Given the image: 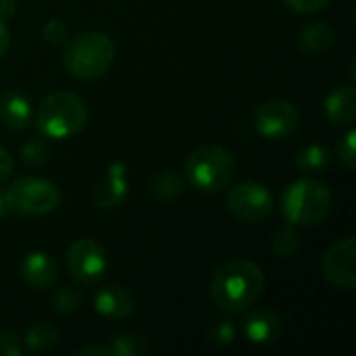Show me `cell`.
Here are the masks:
<instances>
[{
	"mask_svg": "<svg viewBox=\"0 0 356 356\" xmlns=\"http://www.w3.org/2000/svg\"><path fill=\"white\" fill-rule=\"evenodd\" d=\"M17 13V0H0V21H8Z\"/></svg>",
	"mask_w": 356,
	"mask_h": 356,
	"instance_id": "1f68e13d",
	"label": "cell"
},
{
	"mask_svg": "<svg viewBox=\"0 0 356 356\" xmlns=\"http://www.w3.org/2000/svg\"><path fill=\"white\" fill-rule=\"evenodd\" d=\"M355 146H356V131L350 129L338 144V154H340V161L348 167V169H355L356 167V156H355Z\"/></svg>",
	"mask_w": 356,
	"mask_h": 356,
	"instance_id": "4316f807",
	"label": "cell"
},
{
	"mask_svg": "<svg viewBox=\"0 0 356 356\" xmlns=\"http://www.w3.org/2000/svg\"><path fill=\"white\" fill-rule=\"evenodd\" d=\"M286 4L300 15H313V13H319L321 8H325L330 4V0H286Z\"/></svg>",
	"mask_w": 356,
	"mask_h": 356,
	"instance_id": "f1b7e54d",
	"label": "cell"
},
{
	"mask_svg": "<svg viewBox=\"0 0 356 356\" xmlns=\"http://www.w3.org/2000/svg\"><path fill=\"white\" fill-rule=\"evenodd\" d=\"M8 44H10V33H8V27L4 25V21H0V58L6 54V50H8Z\"/></svg>",
	"mask_w": 356,
	"mask_h": 356,
	"instance_id": "d6a6232c",
	"label": "cell"
},
{
	"mask_svg": "<svg viewBox=\"0 0 356 356\" xmlns=\"http://www.w3.org/2000/svg\"><path fill=\"white\" fill-rule=\"evenodd\" d=\"M265 290V275L261 267L246 259L223 261L211 275V298L223 313L248 311Z\"/></svg>",
	"mask_w": 356,
	"mask_h": 356,
	"instance_id": "6da1fadb",
	"label": "cell"
},
{
	"mask_svg": "<svg viewBox=\"0 0 356 356\" xmlns=\"http://www.w3.org/2000/svg\"><path fill=\"white\" fill-rule=\"evenodd\" d=\"M125 165L121 163H115L108 167V173H106V179L96 188L94 192V202L100 207V209H113L117 207L125 194H127V173H125Z\"/></svg>",
	"mask_w": 356,
	"mask_h": 356,
	"instance_id": "5bb4252c",
	"label": "cell"
},
{
	"mask_svg": "<svg viewBox=\"0 0 356 356\" xmlns=\"http://www.w3.org/2000/svg\"><path fill=\"white\" fill-rule=\"evenodd\" d=\"M336 42V33L327 23H311L298 35V46L307 54H323Z\"/></svg>",
	"mask_w": 356,
	"mask_h": 356,
	"instance_id": "e0dca14e",
	"label": "cell"
},
{
	"mask_svg": "<svg viewBox=\"0 0 356 356\" xmlns=\"http://www.w3.org/2000/svg\"><path fill=\"white\" fill-rule=\"evenodd\" d=\"M8 213V207H6V198H4V192H0V217H4Z\"/></svg>",
	"mask_w": 356,
	"mask_h": 356,
	"instance_id": "836d02e7",
	"label": "cell"
},
{
	"mask_svg": "<svg viewBox=\"0 0 356 356\" xmlns=\"http://www.w3.org/2000/svg\"><path fill=\"white\" fill-rule=\"evenodd\" d=\"M77 356H115L111 346H102V344H92V346H83L79 350H75Z\"/></svg>",
	"mask_w": 356,
	"mask_h": 356,
	"instance_id": "f546056e",
	"label": "cell"
},
{
	"mask_svg": "<svg viewBox=\"0 0 356 356\" xmlns=\"http://www.w3.org/2000/svg\"><path fill=\"white\" fill-rule=\"evenodd\" d=\"M19 154H21V161L27 165V167H42L46 161H48V154H50V148H48V142L42 140V138H29L21 148H19Z\"/></svg>",
	"mask_w": 356,
	"mask_h": 356,
	"instance_id": "cb8c5ba5",
	"label": "cell"
},
{
	"mask_svg": "<svg viewBox=\"0 0 356 356\" xmlns=\"http://www.w3.org/2000/svg\"><path fill=\"white\" fill-rule=\"evenodd\" d=\"M334 198L330 188L317 179H296L286 186L282 194V213L288 223L311 227L327 219L332 213Z\"/></svg>",
	"mask_w": 356,
	"mask_h": 356,
	"instance_id": "3957f363",
	"label": "cell"
},
{
	"mask_svg": "<svg viewBox=\"0 0 356 356\" xmlns=\"http://www.w3.org/2000/svg\"><path fill=\"white\" fill-rule=\"evenodd\" d=\"M236 169L238 163L234 154L219 144H207L196 148L194 152H190L184 165L190 186L207 194H217L225 190L236 177Z\"/></svg>",
	"mask_w": 356,
	"mask_h": 356,
	"instance_id": "7a4b0ae2",
	"label": "cell"
},
{
	"mask_svg": "<svg viewBox=\"0 0 356 356\" xmlns=\"http://www.w3.org/2000/svg\"><path fill=\"white\" fill-rule=\"evenodd\" d=\"M134 307H136V296L131 294L129 288L119 284H111L102 288L94 298L96 313L108 319H125L131 315Z\"/></svg>",
	"mask_w": 356,
	"mask_h": 356,
	"instance_id": "7c38bea8",
	"label": "cell"
},
{
	"mask_svg": "<svg viewBox=\"0 0 356 356\" xmlns=\"http://www.w3.org/2000/svg\"><path fill=\"white\" fill-rule=\"evenodd\" d=\"M44 40L52 46H60L69 40V27L65 25V21L60 19H50L46 25H44Z\"/></svg>",
	"mask_w": 356,
	"mask_h": 356,
	"instance_id": "484cf974",
	"label": "cell"
},
{
	"mask_svg": "<svg viewBox=\"0 0 356 356\" xmlns=\"http://www.w3.org/2000/svg\"><path fill=\"white\" fill-rule=\"evenodd\" d=\"M0 121L10 131H23L31 123V104L19 92H6L0 98Z\"/></svg>",
	"mask_w": 356,
	"mask_h": 356,
	"instance_id": "9a60e30c",
	"label": "cell"
},
{
	"mask_svg": "<svg viewBox=\"0 0 356 356\" xmlns=\"http://www.w3.org/2000/svg\"><path fill=\"white\" fill-rule=\"evenodd\" d=\"M81 305V292L75 288H60L58 292L52 294V307L60 315H71L79 309Z\"/></svg>",
	"mask_w": 356,
	"mask_h": 356,
	"instance_id": "d4e9b609",
	"label": "cell"
},
{
	"mask_svg": "<svg viewBox=\"0 0 356 356\" xmlns=\"http://www.w3.org/2000/svg\"><path fill=\"white\" fill-rule=\"evenodd\" d=\"M58 342V332L50 323H35L25 334V346L31 353H44L50 350Z\"/></svg>",
	"mask_w": 356,
	"mask_h": 356,
	"instance_id": "ffe728a7",
	"label": "cell"
},
{
	"mask_svg": "<svg viewBox=\"0 0 356 356\" xmlns=\"http://www.w3.org/2000/svg\"><path fill=\"white\" fill-rule=\"evenodd\" d=\"M88 121L86 102L67 90H58L48 94L38 106L35 125L44 138L65 140L83 129Z\"/></svg>",
	"mask_w": 356,
	"mask_h": 356,
	"instance_id": "277c9868",
	"label": "cell"
},
{
	"mask_svg": "<svg viewBox=\"0 0 356 356\" xmlns=\"http://www.w3.org/2000/svg\"><path fill=\"white\" fill-rule=\"evenodd\" d=\"M111 348L115 356H144L148 353V342L138 334L125 332L113 338Z\"/></svg>",
	"mask_w": 356,
	"mask_h": 356,
	"instance_id": "603a6c76",
	"label": "cell"
},
{
	"mask_svg": "<svg viewBox=\"0 0 356 356\" xmlns=\"http://www.w3.org/2000/svg\"><path fill=\"white\" fill-rule=\"evenodd\" d=\"M67 267L71 277L81 284V286H94L96 282L102 280L108 261H106V252L104 248L90 240V238H81L77 242H73L67 250Z\"/></svg>",
	"mask_w": 356,
	"mask_h": 356,
	"instance_id": "9c48e42d",
	"label": "cell"
},
{
	"mask_svg": "<svg viewBox=\"0 0 356 356\" xmlns=\"http://www.w3.org/2000/svg\"><path fill=\"white\" fill-rule=\"evenodd\" d=\"M23 355V340L15 332H0V356Z\"/></svg>",
	"mask_w": 356,
	"mask_h": 356,
	"instance_id": "83f0119b",
	"label": "cell"
},
{
	"mask_svg": "<svg viewBox=\"0 0 356 356\" xmlns=\"http://www.w3.org/2000/svg\"><path fill=\"white\" fill-rule=\"evenodd\" d=\"M184 192V179L173 173V171H161L150 179L148 186V194L150 198L159 200V202H171L175 198H179Z\"/></svg>",
	"mask_w": 356,
	"mask_h": 356,
	"instance_id": "ac0fdd59",
	"label": "cell"
},
{
	"mask_svg": "<svg viewBox=\"0 0 356 356\" xmlns=\"http://www.w3.org/2000/svg\"><path fill=\"white\" fill-rule=\"evenodd\" d=\"M225 204L234 219L246 225H257L271 213L273 198L263 184L240 181L227 192Z\"/></svg>",
	"mask_w": 356,
	"mask_h": 356,
	"instance_id": "52a82bcc",
	"label": "cell"
},
{
	"mask_svg": "<svg viewBox=\"0 0 356 356\" xmlns=\"http://www.w3.org/2000/svg\"><path fill=\"white\" fill-rule=\"evenodd\" d=\"M254 127L267 140H286L294 136L300 127L298 108L282 98H273L263 102L254 113Z\"/></svg>",
	"mask_w": 356,
	"mask_h": 356,
	"instance_id": "ba28073f",
	"label": "cell"
},
{
	"mask_svg": "<svg viewBox=\"0 0 356 356\" xmlns=\"http://www.w3.org/2000/svg\"><path fill=\"white\" fill-rule=\"evenodd\" d=\"M321 271L327 282L344 290H355L356 286V238L346 236L327 248L321 261Z\"/></svg>",
	"mask_w": 356,
	"mask_h": 356,
	"instance_id": "30bf717a",
	"label": "cell"
},
{
	"mask_svg": "<svg viewBox=\"0 0 356 356\" xmlns=\"http://www.w3.org/2000/svg\"><path fill=\"white\" fill-rule=\"evenodd\" d=\"M6 207L15 215L38 217L52 213L60 202V192L54 184L40 177H19L4 190Z\"/></svg>",
	"mask_w": 356,
	"mask_h": 356,
	"instance_id": "8992f818",
	"label": "cell"
},
{
	"mask_svg": "<svg viewBox=\"0 0 356 356\" xmlns=\"http://www.w3.org/2000/svg\"><path fill=\"white\" fill-rule=\"evenodd\" d=\"M332 161L330 148L323 144H309L298 150L296 154V167L305 173H317L325 169Z\"/></svg>",
	"mask_w": 356,
	"mask_h": 356,
	"instance_id": "d6986e66",
	"label": "cell"
},
{
	"mask_svg": "<svg viewBox=\"0 0 356 356\" xmlns=\"http://www.w3.org/2000/svg\"><path fill=\"white\" fill-rule=\"evenodd\" d=\"M10 173H13V159L8 154V150L0 146V186L8 179Z\"/></svg>",
	"mask_w": 356,
	"mask_h": 356,
	"instance_id": "4dcf8cb0",
	"label": "cell"
},
{
	"mask_svg": "<svg viewBox=\"0 0 356 356\" xmlns=\"http://www.w3.org/2000/svg\"><path fill=\"white\" fill-rule=\"evenodd\" d=\"M242 330H244V336L248 338V342L263 346V344H273L280 340V336L284 332V323L275 311L257 309L246 317Z\"/></svg>",
	"mask_w": 356,
	"mask_h": 356,
	"instance_id": "8fae6325",
	"label": "cell"
},
{
	"mask_svg": "<svg viewBox=\"0 0 356 356\" xmlns=\"http://www.w3.org/2000/svg\"><path fill=\"white\" fill-rule=\"evenodd\" d=\"M117 56L115 42L102 31H86L75 35L65 48V67L79 79H96L104 75Z\"/></svg>",
	"mask_w": 356,
	"mask_h": 356,
	"instance_id": "5b68a950",
	"label": "cell"
},
{
	"mask_svg": "<svg viewBox=\"0 0 356 356\" xmlns=\"http://www.w3.org/2000/svg\"><path fill=\"white\" fill-rule=\"evenodd\" d=\"M271 246L280 259H292L300 248V234H298L296 225L286 223L284 227H280L271 240Z\"/></svg>",
	"mask_w": 356,
	"mask_h": 356,
	"instance_id": "44dd1931",
	"label": "cell"
},
{
	"mask_svg": "<svg viewBox=\"0 0 356 356\" xmlns=\"http://www.w3.org/2000/svg\"><path fill=\"white\" fill-rule=\"evenodd\" d=\"M325 115L334 125H348L356 117V92L353 86H340L325 98Z\"/></svg>",
	"mask_w": 356,
	"mask_h": 356,
	"instance_id": "2e32d148",
	"label": "cell"
},
{
	"mask_svg": "<svg viewBox=\"0 0 356 356\" xmlns=\"http://www.w3.org/2000/svg\"><path fill=\"white\" fill-rule=\"evenodd\" d=\"M21 275L31 288H50L58 277V265L46 252H29L21 261Z\"/></svg>",
	"mask_w": 356,
	"mask_h": 356,
	"instance_id": "4fadbf2b",
	"label": "cell"
},
{
	"mask_svg": "<svg viewBox=\"0 0 356 356\" xmlns=\"http://www.w3.org/2000/svg\"><path fill=\"white\" fill-rule=\"evenodd\" d=\"M207 338L215 346H232L238 338V325L229 317H215L207 327Z\"/></svg>",
	"mask_w": 356,
	"mask_h": 356,
	"instance_id": "7402d4cb",
	"label": "cell"
}]
</instances>
